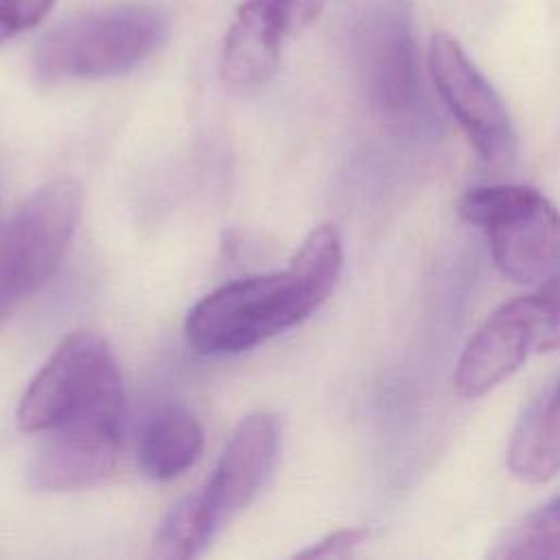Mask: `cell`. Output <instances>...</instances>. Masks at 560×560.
Masks as SVG:
<instances>
[{
  "label": "cell",
  "instance_id": "cell-1",
  "mask_svg": "<svg viewBox=\"0 0 560 560\" xmlns=\"http://www.w3.org/2000/svg\"><path fill=\"white\" fill-rule=\"evenodd\" d=\"M343 265L335 225L315 228L282 271L247 276L201 298L184 335L201 354L243 352L298 326L332 293Z\"/></svg>",
  "mask_w": 560,
  "mask_h": 560
},
{
  "label": "cell",
  "instance_id": "cell-2",
  "mask_svg": "<svg viewBox=\"0 0 560 560\" xmlns=\"http://www.w3.org/2000/svg\"><path fill=\"white\" fill-rule=\"evenodd\" d=\"M122 376L109 346L94 332H70L39 368L18 405L26 433L120 438Z\"/></svg>",
  "mask_w": 560,
  "mask_h": 560
},
{
  "label": "cell",
  "instance_id": "cell-3",
  "mask_svg": "<svg viewBox=\"0 0 560 560\" xmlns=\"http://www.w3.org/2000/svg\"><path fill=\"white\" fill-rule=\"evenodd\" d=\"M166 31V15L142 2L85 11L37 42L33 72L42 83L125 74L162 46Z\"/></svg>",
  "mask_w": 560,
  "mask_h": 560
},
{
  "label": "cell",
  "instance_id": "cell-4",
  "mask_svg": "<svg viewBox=\"0 0 560 560\" xmlns=\"http://www.w3.org/2000/svg\"><path fill=\"white\" fill-rule=\"evenodd\" d=\"M459 217L488 241L497 269L516 284H540L560 271V210L525 184L468 188Z\"/></svg>",
  "mask_w": 560,
  "mask_h": 560
},
{
  "label": "cell",
  "instance_id": "cell-5",
  "mask_svg": "<svg viewBox=\"0 0 560 560\" xmlns=\"http://www.w3.org/2000/svg\"><path fill=\"white\" fill-rule=\"evenodd\" d=\"M81 186L52 179L0 225V326L59 269L81 214Z\"/></svg>",
  "mask_w": 560,
  "mask_h": 560
},
{
  "label": "cell",
  "instance_id": "cell-6",
  "mask_svg": "<svg viewBox=\"0 0 560 560\" xmlns=\"http://www.w3.org/2000/svg\"><path fill=\"white\" fill-rule=\"evenodd\" d=\"M354 59L370 105L400 122L420 105L413 13L407 0L370 2L354 26Z\"/></svg>",
  "mask_w": 560,
  "mask_h": 560
},
{
  "label": "cell",
  "instance_id": "cell-7",
  "mask_svg": "<svg viewBox=\"0 0 560 560\" xmlns=\"http://www.w3.org/2000/svg\"><path fill=\"white\" fill-rule=\"evenodd\" d=\"M429 70L440 98L479 158L492 168L510 166L518 147L512 116L459 42L435 33L429 44Z\"/></svg>",
  "mask_w": 560,
  "mask_h": 560
},
{
  "label": "cell",
  "instance_id": "cell-8",
  "mask_svg": "<svg viewBox=\"0 0 560 560\" xmlns=\"http://www.w3.org/2000/svg\"><path fill=\"white\" fill-rule=\"evenodd\" d=\"M538 346L536 298L521 295L503 302L464 346L453 387L462 398H479L514 374Z\"/></svg>",
  "mask_w": 560,
  "mask_h": 560
},
{
  "label": "cell",
  "instance_id": "cell-9",
  "mask_svg": "<svg viewBox=\"0 0 560 560\" xmlns=\"http://www.w3.org/2000/svg\"><path fill=\"white\" fill-rule=\"evenodd\" d=\"M280 446V422L269 411L241 420L228 440L210 479L199 490L203 510L217 529L234 518L267 481Z\"/></svg>",
  "mask_w": 560,
  "mask_h": 560
},
{
  "label": "cell",
  "instance_id": "cell-10",
  "mask_svg": "<svg viewBox=\"0 0 560 560\" xmlns=\"http://www.w3.org/2000/svg\"><path fill=\"white\" fill-rule=\"evenodd\" d=\"M120 438L44 433L28 464V486L37 492H70L105 479L118 459Z\"/></svg>",
  "mask_w": 560,
  "mask_h": 560
},
{
  "label": "cell",
  "instance_id": "cell-11",
  "mask_svg": "<svg viewBox=\"0 0 560 560\" xmlns=\"http://www.w3.org/2000/svg\"><path fill=\"white\" fill-rule=\"evenodd\" d=\"M282 28L254 2L245 0L228 28L221 74L232 88H256L273 77L280 63Z\"/></svg>",
  "mask_w": 560,
  "mask_h": 560
},
{
  "label": "cell",
  "instance_id": "cell-12",
  "mask_svg": "<svg viewBox=\"0 0 560 560\" xmlns=\"http://www.w3.org/2000/svg\"><path fill=\"white\" fill-rule=\"evenodd\" d=\"M508 466L527 483H542L560 472V381L518 420L508 446Z\"/></svg>",
  "mask_w": 560,
  "mask_h": 560
},
{
  "label": "cell",
  "instance_id": "cell-13",
  "mask_svg": "<svg viewBox=\"0 0 560 560\" xmlns=\"http://www.w3.org/2000/svg\"><path fill=\"white\" fill-rule=\"evenodd\" d=\"M203 448V429L199 420L171 407L155 413L138 440V466L155 481H168L188 470Z\"/></svg>",
  "mask_w": 560,
  "mask_h": 560
},
{
  "label": "cell",
  "instance_id": "cell-14",
  "mask_svg": "<svg viewBox=\"0 0 560 560\" xmlns=\"http://www.w3.org/2000/svg\"><path fill=\"white\" fill-rule=\"evenodd\" d=\"M488 556L497 560H560V494L505 527Z\"/></svg>",
  "mask_w": 560,
  "mask_h": 560
},
{
  "label": "cell",
  "instance_id": "cell-15",
  "mask_svg": "<svg viewBox=\"0 0 560 560\" xmlns=\"http://www.w3.org/2000/svg\"><path fill=\"white\" fill-rule=\"evenodd\" d=\"M219 529L210 521L201 505L199 492L188 494L164 516L155 540L153 558L160 560H186L199 556Z\"/></svg>",
  "mask_w": 560,
  "mask_h": 560
},
{
  "label": "cell",
  "instance_id": "cell-16",
  "mask_svg": "<svg viewBox=\"0 0 560 560\" xmlns=\"http://www.w3.org/2000/svg\"><path fill=\"white\" fill-rule=\"evenodd\" d=\"M534 298L538 306L536 352H551L560 348V271L540 282Z\"/></svg>",
  "mask_w": 560,
  "mask_h": 560
},
{
  "label": "cell",
  "instance_id": "cell-17",
  "mask_svg": "<svg viewBox=\"0 0 560 560\" xmlns=\"http://www.w3.org/2000/svg\"><path fill=\"white\" fill-rule=\"evenodd\" d=\"M282 31L295 35L317 20L326 0H254Z\"/></svg>",
  "mask_w": 560,
  "mask_h": 560
},
{
  "label": "cell",
  "instance_id": "cell-18",
  "mask_svg": "<svg viewBox=\"0 0 560 560\" xmlns=\"http://www.w3.org/2000/svg\"><path fill=\"white\" fill-rule=\"evenodd\" d=\"M55 0H0V42L39 24Z\"/></svg>",
  "mask_w": 560,
  "mask_h": 560
},
{
  "label": "cell",
  "instance_id": "cell-19",
  "mask_svg": "<svg viewBox=\"0 0 560 560\" xmlns=\"http://www.w3.org/2000/svg\"><path fill=\"white\" fill-rule=\"evenodd\" d=\"M370 538V529L365 527H346L337 529L311 547L295 553V558H348Z\"/></svg>",
  "mask_w": 560,
  "mask_h": 560
}]
</instances>
